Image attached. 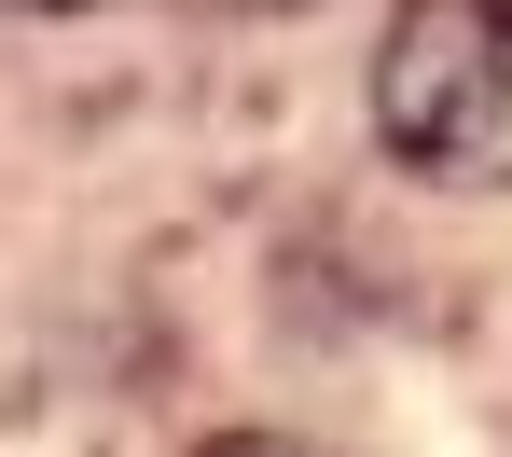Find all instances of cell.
Masks as SVG:
<instances>
[{
  "label": "cell",
  "instance_id": "cell-3",
  "mask_svg": "<svg viewBox=\"0 0 512 457\" xmlns=\"http://www.w3.org/2000/svg\"><path fill=\"white\" fill-rule=\"evenodd\" d=\"M250 14H291V0H250Z\"/></svg>",
  "mask_w": 512,
  "mask_h": 457
},
{
  "label": "cell",
  "instance_id": "cell-1",
  "mask_svg": "<svg viewBox=\"0 0 512 457\" xmlns=\"http://www.w3.org/2000/svg\"><path fill=\"white\" fill-rule=\"evenodd\" d=\"M374 139L457 194H512V0H402L374 42Z\"/></svg>",
  "mask_w": 512,
  "mask_h": 457
},
{
  "label": "cell",
  "instance_id": "cell-2",
  "mask_svg": "<svg viewBox=\"0 0 512 457\" xmlns=\"http://www.w3.org/2000/svg\"><path fill=\"white\" fill-rule=\"evenodd\" d=\"M0 14H84V0H0Z\"/></svg>",
  "mask_w": 512,
  "mask_h": 457
}]
</instances>
